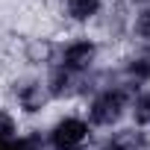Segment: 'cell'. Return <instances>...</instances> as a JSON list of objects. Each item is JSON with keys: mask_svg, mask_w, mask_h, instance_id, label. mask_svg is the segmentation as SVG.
<instances>
[{"mask_svg": "<svg viewBox=\"0 0 150 150\" xmlns=\"http://www.w3.org/2000/svg\"><path fill=\"white\" fill-rule=\"evenodd\" d=\"M132 91H135V88H129L127 83H121L118 74L109 77L100 88H94V91L86 97V109H83V115H86V121L91 124V129H94V132H97V129H100V132L118 129V127L127 121V115H129Z\"/></svg>", "mask_w": 150, "mask_h": 150, "instance_id": "1", "label": "cell"}, {"mask_svg": "<svg viewBox=\"0 0 150 150\" xmlns=\"http://www.w3.org/2000/svg\"><path fill=\"white\" fill-rule=\"evenodd\" d=\"M100 56H103L100 38L97 35H88V33H77V35H71L68 41H59L53 65L71 71L74 77H88V74L97 71Z\"/></svg>", "mask_w": 150, "mask_h": 150, "instance_id": "2", "label": "cell"}, {"mask_svg": "<svg viewBox=\"0 0 150 150\" xmlns=\"http://www.w3.org/2000/svg\"><path fill=\"white\" fill-rule=\"evenodd\" d=\"M47 150H88L94 141V129L83 112H65L50 127H44Z\"/></svg>", "mask_w": 150, "mask_h": 150, "instance_id": "3", "label": "cell"}, {"mask_svg": "<svg viewBox=\"0 0 150 150\" xmlns=\"http://www.w3.org/2000/svg\"><path fill=\"white\" fill-rule=\"evenodd\" d=\"M9 97H12V106L18 109V118H38L47 112V106L53 103L47 88H44V80L41 74H24V77H15L9 83Z\"/></svg>", "mask_w": 150, "mask_h": 150, "instance_id": "4", "label": "cell"}, {"mask_svg": "<svg viewBox=\"0 0 150 150\" xmlns=\"http://www.w3.org/2000/svg\"><path fill=\"white\" fill-rule=\"evenodd\" d=\"M115 74H118L121 83H127L135 91L138 88H147L150 86V44H132L121 56Z\"/></svg>", "mask_w": 150, "mask_h": 150, "instance_id": "5", "label": "cell"}, {"mask_svg": "<svg viewBox=\"0 0 150 150\" xmlns=\"http://www.w3.org/2000/svg\"><path fill=\"white\" fill-rule=\"evenodd\" d=\"M41 80H44V88H47L53 103H65V100L80 97V88H83V77H74L71 71H65L59 65H47Z\"/></svg>", "mask_w": 150, "mask_h": 150, "instance_id": "6", "label": "cell"}, {"mask_svg": "<svg viewBox=\"0 0 150 150\" xmlns=\"http://www.w3.org/2000/svg\"><path fill=\"white\" fill-rule=\"evenodd\" d=\"M106 9V0H59V15L71 27H88Z\"/></svg>", "mask_w": 150, "mask_h": 150, "instance_id": "7", "label": "cell"}, {"mask_svg": "<svg viewBox=\"0 0 150 150\" xmlns=\"http://www.w3.org/2000/svg\"><path fill=\"white\" fill-rule=\"evenodd\" d=\"M127 118H129V127H135V129H150V86L132 91L129 115H127Z\"/></svg>", "mask_w": 150, "mask_h": 150, "instance_id": "8", "label": "cell"}, {"mask_svg": "<svg viewBox=\"0 0 150 150\" xmlns=\"http://www.w3.org/2000/svg\"><path fill=\"white\" fill-rule=\"evenodd\" d=\"M0 150H47L44 129H38V127L21 129L15 138H6V141H0Z\"/></svg>", "mask_w": 150, "mask_h": 150, "instance_id": "9", "label": "cell"}, {"mask_svg": "<svg viewBox=\"0 0 150 150\" xmlns=\"http://www.w3.org/2000/svg\"><path fill=\"white\" fill-rule=\"evenodd\" d=\"M129 38L135 44H150V6L132 9L129 18Z\"/></svg>", "mask_w": 150, "mask_h": 150, "instance_id": "10", "label": "cell"}, {"mask_svg": "<svg viewBox=\"0 0 150 150\" xmlns=\"http://www.w3.org/2000/svg\"><path fill=\"white\" fill-rule=\"evenodd\" d=\"M21 118L12 112V106H3L0 103V141H6V138H15L21 132Z\"/></svg>", "mask_w": 150, "mask_h": 150, "instance_id": "11", "label": "cell"}, {"mask_svg": "<svg viewBox=\"0 0 150 150\" xmlns=\"http://www.w3.org/2000/svg\"><path fill=\"white\" fill-rule=\"evenodd\" d=\"M129 9H141V6H150V0H124Z\"/></svg>", "mask_w": 150, "mask_h": 150, "instance_id": "12", "label": "cell"}]
</instances>
